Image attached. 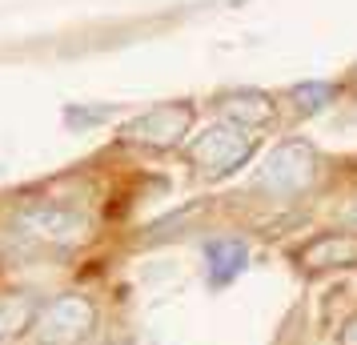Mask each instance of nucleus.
<instances>
[{"mask_svg":"<svg viewBox=\"0 0 357 345\" xmlns=\"http://www.w3.org/2000/svg\"><path fill=\"white\" fill-rule=\"evenodd\" d=\"M253 148H257V137L249 129L233 125V121H217V125H209L205 132H197L189 141L185 157L205 181H221L229 173H237L241 164H249Z\"/></svg>","mask_w":357,"mask_h":345,"instance_id":"nucleus-1","label":"nucleus"},{"mask_svg":"<svg viewBox=\"0 0 357 345\" xmlns=\"http://www.w3.org/2000/svg\"><path fill=\"white\" fill-rule=\"evenodd\" d=\"M313 177H317V148L297 137V141H281L277 148L265 153L253 185L277 201H289V197H301L313 185Z\"/></svg>","mask_w":357,"mask_h":345,"instance_id":"nucleus-2","label":"nucleus"},{"mask_svg":"<svg viewBox=\"0 0 357 345\" xmlns=\"http://www.w3.org/2000/svg\"><path fill=\"white\" fill-rule=\"evenodd\" d=\"M97 333V305L84 293H61L40 301L33 321L36 345H84Z\"/></svg>","mask_w":357,"mask_h":345,"instance_id":"nucleus-3","label":"nucleus"},{"mask_svg":"<svg viewBox=\"0 0 357 345\" xmlns=\"http://www.w3.org/2000/svg\"><path fill=\"white\" fill-rule=\"evenodd\" d=\"M193 121H197V109L189 100H165V105H153L141 116H132L129 125L121 129V141L165 153V148H177L189 137Z\"/></svg>","mask_w":357,"mask_h":345,"instance_id":"nucleus-4","label":"nucleus"},{"mask_svg":"<svg viewBox=\"0 0 357 345\" xmlns=\"http://www.w3.org/2000/svg\"><path fill=\"white\" fill-rule=\"evenodd\" d=\"M13 229L20 237L45 241V245H77L89 229V217L73 205H61V201H29L17 209Z\"/></svg>","mask_w":357,"mask_h":345,"instance_id":"nucleus-5","label":"nucleus"},{"mask_svg":"<svg viewBox=\"0 0 357 345\" xmlns=\"http://www.w3.org/2000/svg\"><path fill=\"white\" fill-rule=\"evenodd\" d=\"M293 261L305 269L309 277L317 273H329V269H354L357 265V233L337 229V233H317L313 241L297 249Z\"/></svg>","mask_w":357,"mask_h":345,"instance_id":"nucleus-6","label":"nucleus"},{"mask_svg":"<svg viewBox=\"0 0 357 345\" xmlns=\"http://www.w3.org/2000/svg\"><path fill=\"white\" fill-rule=\"evenodd\" d=\"M217 109L225 113V121L233 125H241V129H269L277 121V105L269 93H261V89H233L225 97L217 100Z\"/></svg>","mask_w":357,"mask_h":345,"instance_id":"nucleus-7","label":"nucleus"},{"mask_svg":"<svg viewBox=\"0 0 357 345\" xmlns=\"http://www.w3.org/2000/svg\"><path fill=\"white\" fill-rule=\"evenodd\" d=\"M249 265V245L241 237H217L205 245V273H209V285L213 289H225L245 273Z\"/></svg>","mask_w":357,"mask_h":345,"instance_id":"nucleus-8","label":"nucleus"},{"mask_svg":"<svg viewBox=\"0 0 357 345\" xmlns=\"http://www.w3.org/2000/svg\"><path fill=\"white\" fill-rule=\"evenodd\" d=\"M36 309H40V301H36V293H29V289H8V293H0V345L13 342V337H24L36 321Z\"/></svg>","mask_w":357,"mask_h":345,"instance_id":"nucleus-9","label":"nucleus"},{"mask_svg":"<svg viewBox=\"0 0 357 345\" xmlns=\"http://www.w3.org/2000/svg\"><path fill=\"white\" fill-rule=\"evenodd\" d=\"M329 105H333V84H325V81L293 84V109H297L301 116L321 113V109H329Z\"/></svg>","mask_w":357,"mask_h":345,"instance_id":"nucleus-10","label":"nucleus"},{"mask_svg":"<svg viewBox=\"0 0 357 345\" xmlns=\"http://www.w3.org/2000/svg\"><path fill=\"white\" fill-rule=\"evenodd\" d=\"M116 109L113 105H68L65 109V125L73 132H84L89 125H105V121H113Z\"/></svg>","mask_w":357,"mask_h":345,"instance_id":"nucleus-11","label":"nucleus"},{"mask_svg":"<svg viewBox=\"0 0 357 345\" xmlns=\"http://www.w3.org/2000/svg\"><path fill=\"white\" fill-rule=\"evenodd\" d=\"M337 345H357V313L341 325V333H337Z\"/></svg>","mask_w":357,"mask_h":345,"instance_id":"nucleus-12","label":"nucleus"},{"mask_svg":"<svg viewBox=\"0 0 357 345\" xmlns=\"http://www.w3.org/2000/svg\"><path fill=\"white\" fill-rule=\"evenodd\" d=\"M345 221H349V225H354V229H357V205H354V209H349V213H345Z\"/></svg>","mask_w":357,"mask_h":345,"instance_id":"nucleus-13","label":"nucleus"}]
</instances>
